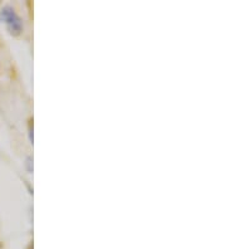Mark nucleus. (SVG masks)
<instances>
[{
  "label": "nucleus",
  "mask_w": 226,
  "mask_h": 249,
  "mask_svg": "<svg viewBox=\"0 0 226 249\" xmlns=\"http://www.w3.org/2000/svg\"><path fill=\"white\" fill-rule=\"evenodd\" d=\"M0 19L4 21L9 33L13 36H19L23 32V21L12 6H4L0 12Z\"/></svg>",
  "instance_id": "nucleus-1"
}]
</instances>
